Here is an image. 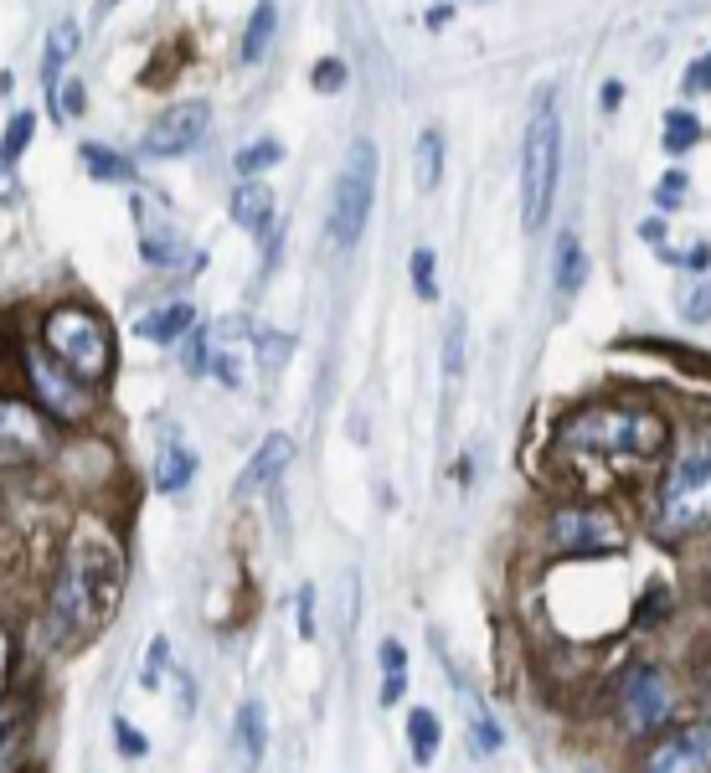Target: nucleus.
<instances>
[{
  "mask_svg": "<svg viewBox=\"0 0 711 773\" xmlns=\"http://www.w3.org/2000/svg\"><path fill=\"white\" fill-rule=\"evenodd\" d=\"M118 598H124V552L118 541L93 521H78V532L67 536L58 573H52V594H47V629L58 645H78L93 629L114 619Z\"/></svg>",
  "mask_w": 711,
  "mask_h": 773,
  "instance_id": "obj_1",
  "label": "nucleus"
},
{
  "mask_svg": "<svg viewBox=\"0 0 711 773\" xmlns=\"http://www.w3.org/2000/svg\"><path fill=\"white\" fill-rule=\"evenodd\" d=\"M557 438L588 454H660L671 444V423L650 408H577Z\"/></svg>",
  "mask_w": 711,
  "mask_h": 773,
  "instance_id": "obj_2",
  "label": "nucleus"
},
{
  "mask_svg": "<svg viewBox=\"0 0 711 773\" xmlns=\"http://www.w3.org/2000/svg\"><path fill=\"white\" fill-rule=\"evenodd\" d=\"M557 176H562V120H557V93L541 88L532 103L526 145H521V227L526 233H536L552 212Z\"/></svg>",
  "mask_w": 711,
  "mask_h": 773,
  "instance_id": "obj_3",
  "label": "nucleus"
},
{
  "mask_svg": "<svg viewBox=\"0 0 711 773\" xmlns=\"http://www.w3.org/2000/svg\"><path fill=\"white\" fill-rule=\"evenodd\" d=\"M41 336H47V351L78 382L109 377V366H114V336H109L103 315L83 310V304H58V310H47V320H41Z\"/></svg>",
  "mask_w": 711,
  "mask_h": 773,
  "instance_id": "obj_4",
  "label": "nucleus"
},
{
  "mask_svg": "<svg viewBox=\"0 0 711 773\" xmlns=\"http://www.w3.org/2000/svg\"><path fill=\"white\" fill-rule=\"evenodd\" d=\"M707 526H711V438H696V444L681 449V459L665 475L660 532L686 536V532H707Z\"/></svg>",
  "mask_w": 711,
  "mask_h": 773,
  "instance_id": "obj_5",
  "label": "nucleus"
},
{
  "mask_svg": "<svg viewBox=\"0 0 711 773\" xmlns=\"http://www.w3.org/2000/svg\"><path fill=\"white\" fill-rule=\"evenodd\" d=\"M376 201V145L372 139H356L346 150V165L336 176V201H330V242L336 248H356L366 233Z\"/></svg>",
  "mask_w": 711,
  "mask_h": 773,
  "instance_id": "obj_6",
  "label": "nucleus"
},
{
  "mask_svg": "<svg viewBox=\"0 0 711 773\" xmlns=\"http://www.w3.org/2000/svg\"><path fill=\"white\" fill-rule=\"evenodd\" d=\"M547 541L557 552L573 557H603L624 547V526L613 521L609 511H557L547 521Z\"/></svg>",
  "mask_w": 711,
  "mask_h": 773,
  "instance_id": "obj_7",
  "label": "nucleus"
},
{
  "mask_svg": "<svg viewBox=\"0 0 711 773\" xmlns=\"http://www.w3.org/2000/svg\"><path fill=\"white\" fill-rule=\"evenodd\" d=\"M619 712H624V727L654 733V727L675 712V691H671V681H665V671L634 665V671L624 675V686H619Z\"/></svg>",
  "mask_w": 711,
  "mask_h": 773,
  "instance_id": "obj_8",
  "label": "nucleus"
},
{
  "mask_svg": "<svg viewBox=\"0 0 711 773\" xmlns=\"http://www.w3.org/2000/svg\"><path fill=\"white\" fill-rule=\"evenodd\" d=\"M26 377H32V392H37V402L52 417H58V423H88V413H93V397L83 392L73 372H58V366L41 357V351H32V357H26Z\"/></svg>",
  "mask_w": 711,
  "mask_h": 773,
  "instance_id": "obj_9",
  "label": "nucleus"
},
{
  "mask_svg": "<svg viewBox=\"0 0 711 773\" xmlns=\"http://www.w3.org/2000/svg\"><path fill=\"white\" fill-rule=\"evenodd\" d=\"M207 120H212V109L201 99H186L176 103V109H165L150 129H145V139H139V155L150 160H171V155H186L191 145H197L201 135H207Z\"/></svg>",
  "mask_w": 711,
  "mask_h": 773,
  "instance_id": "obj_10",
  "label": "nucleus"
},
{
  "mask_svg": "<svg viewBox=\"0 0 711 773\" xmlns=\"http://www.w3.org/2000/svg\"><path fill=\"white\" fill-rule=\"evenodd\" d=\"M645 773H711V722L660 737L645 758Z\"/></svg>",
  "mask_w": 711,
  "mask_h": 773,
  "instance_id": "obj_11",
  "label": "nucleus"
},
{
  "mask_svg": "<svg viewBox=\"0 0 711 773\" xmlns=\"http://www.w3.org/2000/svg\"><path fill=\"white\" fill-rule=\"evenodd\" d=\"M289 464H295V438H289V434H269V438H263V449L248 459V470L237 475V500L274 490L278 475H284Z\"/></svg>",
  "mask_w": 711,
  "mask_h": 773,
  "instance_id": "obj_12",
  "label": "nucleus"
},
{
  "mask_svg": "<svg viewBox=\"0 0 711 773\" xmlns=\"http://www.w3.org/2000/svg\"><path fill=\"white\" fill-rule=\"evenodd\" d=\"M145 340H155V346H176V340H186L191 331H197V310L186 304V299H176V304H160V310H145L135 325Z\"/></svg>",
  "mask_w": 711,
  "mask_h": 773,
  "instance_id": "obj_13",
  "label": "nucleus"
},
{
  "mask_svg": "<svg viewBox=\"0 0 711 773\" xmlns=\"http://www.w3.org/2000/svg\"><path fill=\"white\" fill-rule=\"evenodd\" d=\"M139 258L155 263V269H186V263H197L191 248H186V238L171 233L165 222H145V227H139Z\"/></svg>",
  "mask_w": 711,
  "mask_h": 773,
  "instance_id": "obj_14",
  "label": "nucleus"
},
{
  "mask_svg": "<svg viewBox=\"0 0 711 773\" xmlns=\"http://www.w3.org/2000/svg\"><path fill=\"white\" fill-rule=\"evenodd\" d=\"M552 284L562 295H577V289L588 284V253H583L577 233H562V238L552 242Z\"/></svg>",
  "mask_w": 711,
  "mask_h": 773,
  "instance_id": "obj_15",
  "label": "nucleus"
},
{
  "mask_svg": "<svg viewBox=\"0 0 711 773\" xmlns=\"http://www.w3.org/2000/svg\"><path fill=\"white\" fill-rule=\"evenodd\" d=\"M237 753H242V763L253 769L258 758L269 753V712H263V701H242L237 707Z\"/></svg>",
  "mask_w": 711,
  "mask_h": 773,
  "instance_id": "obj_16",
  "label": "nucleus"
},
{
  "mask_svg": "<svg viewBox=\"0 0 711 773\" xmlns=\"http://www.w3.org/2000/svg\"><path fill=\"white\" fill-rule=\"evenodd\" d=\"M233 222L237 227H248V233H269L274 227V197H269V186H237V197H233Z\"/></svg>",
  "mask_w": 711,
  "mask_h": 773,
  "instance_id": "obj_17",
  "label": "nucleus"
},
{
  "mask_svg": "<svg viewBox=\"0 0 711 773\" xmlns=\"http://www.w3.org/2000/svg\"><path fill=\"white\" fill-rule=\"evenodd\" d=\"M197 479V454L186 449V444H165L155 459V490H165V496H180L186 485Z\"/></svg>",
  "mask_w": 711,
  "mask_h": 773,
  "instance_id": "obj_18",
  "label": "nucleus"
},
{
  "mask_svg": "<svg viewBox=\"0 0 711 773\" xmlns=\"http://www.w3.org/2000/svg\"><path fill=\"white\" fill-rule=\"evenodd\" d=\"M408 748H413L417 769L434 763L438 748H444V722H438V712H428V707H413V712H408Z\"/></svg>",
  "mask_w": 711,
  "mask_h": 773,
  "instance_id": "obj_19",
  "label": "nucleus"
},
{
  "mask_svg": "<svg viewBox=\"0 0 711 773\" xmlns=\"http://www.w3.org/2000/svg\"><path fill=\"white\" fill-rule=\"evenodd\" d=\"M78 52V26L73 21H62V26H52V37H47V62H41V78H47V103H58V73L62 62Z\"/></svg>",
  "mask_w": 711,
  "mask_h": 773,
  "instance_id": "obj_20",
  "label": "nucleus"
},
{
  "mask_svg": "<svg viewBox=\"0 0 711 773\" xmlns=\"http://www.w3.org/2000/svg\"><path fill=\"white\" fill-rule=\"evenodd\" d=\"M413 176H417V186H423V191H434L438 176H444V135H438V129H423V135H417Z\"/></svg>",
  "mask_w": 711,
  "mask_h": 773,
  "instance_id": "obj_21",
  "label": "nucleus"
},
{
  "mask_svg": "<svg viewBox=\"0 0 711 773\" xmlns=\"http://www.w3.org/2000/svg\"><path fill=\"white\" fill-rule=\"evenodd\" d=\"M274 26H278V5H258L253 16H248V37H242V62H258L269 52V41H274Z\"/></svg>",
  "mask_w": 711,
  "mask_h": 773,
  "instance_id": "obj_22",
  "label": "nucleus"
},
{
  "mask_svg": "<svg viewBox=\"0 0 711 773\" xmlns=\"http://www.w3.org/2000/svg\"><path fill=\"white\" fill-rule=\"evenodd\" d=\"M665 150H671V155H686V150H691V145H701V120H696V114H686V109H671V114H665Z\"/></svg>",
  "mask_w": 711,
  "mask_h": 773,
  "instance_id": "obj_23",
  "label": "nucleus"
},
{
  "mask_svg": "<svg viewBox=\"0 0 711 773\" xmlns=\"http://www.w3.org/2000/svg\"><path fill=\"white\" fill-rule=\"evenodd\" d=\"M278 160H284V145L269 135V139L242 145V150L233 155V165H237V176H258V171H269V165H278Z\"/></svg>",
  "mask_w": 711,
  "mask_h": 773,
  "instance_id": "obj_24",
  "label": "nucleus"
},
{
  "mask_svg": "<svg viewBox=\"0 0 711 773\" xmlns=\"http://www.w3.org/2000/svg\"><path fill=\"white\" fill-rule=\"evenodd\" d=\"M83 165H88V176L93 180H129L135 171H129V160L114 155L109 145H83Z\"/></svg>",
  "mask_w": 711,
  "mask_h": 773,
  "instance_id": "obj_25",
  "label": "nucleus"
},
{
  "mask_svg": "<svg viewBox=\"0 0 711 773\" xmlns=\"http://www.w3.org/2000/svg\"><path fill=\"white\" fill-rule=\"evenodd\" d=\"M408 269H413V295L417 299H434L438 295V258H434V248H417Z\"/></svg>",
  "mask_w": 711,
  "mask_h": 773,
  "instance_id": "obj_26",
  "label": "nucleus"
},
{
  "mask_svg": "<svg viewBox=\"0 0 711 773\" xmlns=\"http://www.w3.org/2000/svg\"><path fill=\"white\" fill-rule=\"evenodd\" d=\"M32 129H37V120H32V114H16V120L5 124V145H0L5 165H11V160H21V150L32 145Z\"/></svg>",
  "mask_w": 711,
  "mask_h": 773,
  "instance_id": "obj_27",
  "label": "nucleus"
},
{
  "mask_svg": "<svg viewBox=\"0 0 711 773\" xmlns=\"http://www.w3.org/2000/svg\"><path fill=\"white\" fill-rule=\"evenodd\" d=\"M346 78H351V73H346V62H340V58H320L315 73H310L315 93H340V88H346Z\"/></svg>",
  "mask_w": 711,
  "mask_h": 773,
  "instance_id": "obj_28",
  "label": "nucleus"
},
{
  "mask_svg": "<svg viewBox=\"0 0 711 773\" xmlns=\"http://www.w3.org/2000/svg\"><path fill=\"white\" fill-rule=\"evenodd\" d=\"M114 737H118V753H124V758H145V753H150V737L139 733L129 716H114Z\"/></svg>",
  "mask_w": 711,
  "mask_h": 773,
  "instance_id": "obj_29",
  "label": "nucleus"
},
{
  "mask_svg": "<svg viewBox=\"0 0 711 773\" xmlns=\"http://www.w3.org/2000/svg\"><path fill=\"white\" fill-rule=\"evenodd\" d=\"M681 201H686V176H681V171L660 176V186H654V207H660V212H675Z\"/></svg>",
  "mask_w": 711,
  "mask_h": 773,
  "instance_id": "obj_30",
  "label": "nucleus"
},
{
  "mask_svg": "<svg viewBox=\"0 0 711 773\" xmlns=\"http://www.w3.org/2000/svg\"><path fill=\"white\" fill-rule=\"evenodd\" d=\"M165 660H171V639L155 635V639H150V654H145V671H139V681H145V686H155L160 671H165Z\"/></svg>",
  "mask_w": 711,
  "mask_h": 773,
  "instance_id": "obj_31",
  "label": "nucleus"
},
{
  "mask_svg": "<svg viewBox=\"0 0 711 773\" xmlns=\"http://www.w3.org/2000/svg\"><path fill=\"white\" fill-rule=\"evenodd\" d=\"M258 357H263L278 372V366H284V357H289V340L274 336V331H258Z\"/></svg>",
  "mask_w": 711,
  "mask_h": 773,
  "instance_id": "obj_32",
  "label": "nucleus"
},
{
  "mask_svg": "<svg viewBox=\"0 0 711 773\" xmlns=\"http://www.w3.org/2000/svg\"><path fill=\"white\" fill-rule=\"evenodd\" d=\"M83 103H88V99H83V83L67 78V83H62V93H58V103H52V109H58V120H62V114H67V120H78Z\"/></svg>",
  "mask_w": 711,
  "mask_h": 773,
  "instance_id": "obj_33",
  "label": "nucleus"
},
{
  "mask_svg": "<svg viewBox=\"0 0 711 773\" xmlns=\"http://www.w3.org/2000/svg\"><path fill=\"white\" fill-rule=\"evenodd\" d=\"M707 315H711V278H701L686 295V320H707Z\"/></svg>",
  "mask_w": 711,
  "mask_h": 773,
  "instance_id": "obj_34",
  "label": "nucleus"
},
{
  "mask_svg": "<svg viewBox=\"0 0 711 773\" xmlns=\"http://www.w3.org/2000/svg\"><path fill=\"white\" fill-rule=\"evenodd\" d=\"M207 366H212V357H207V336L191 331V336H186V372H207Z\"/></svg>",
  "mask_w": 711,
  "mask_h": 773,
  "instance_id": "obj_35",
  "label": "nucleus"
},
{
  "mask_svg": "<svg viewBox=\"0 0 711 773\" xmlns=\"http://www.w3.org/2000/svg\"><path fill=\"white\" fill-rule=\"evenodd\" d=\"M382 675H408V650L397 639H382Z\"/></svg>",
  "mask_w": 711,
  "mask_h": 773,
  "instance_id": "obj_36",
  "label": "nucleus"
},
{
  "mask_svg": "<svg viewBox=\"0 0 711 773\" xmlns=\"http://www.w3.org/2000/svg\"><path fill=\"white\" fill-rule=\"evenodd\" d=\"M299 635L315 639V588H310V583L299 588Z\"/></svg>",
  "mask_w": 711,
  "mask_h": 773,
  "instance_id": "obj_37",
  "label": "nucleus"
},
{
  "mask_svg": "<svg viewBox=\"0 0 711 773\" xmlns=\"http://www.w3.org/2000/svg\"><path fill=\"white\" fill-rule=\"evenodd\" d=\"M474 748H479V753H495V748H500V727H495L490 716H474Z\"/></svg>",
  "mask_w": 711,
  "mask_h": 773,
  "instance_id": "obj_38",
  "label": "nucleus"
},
{
  "mask_svg": "<svg viewBox=\"0 0 711 773\" xmlns=\"http://www.w3.org/2000/svg\"><path fill=\"white\" fill-rule=\"evenodd\" d=\"M212 372H217L227 387H237V382H242V372H237V351H227V346H222L217 357H212Z\"/></svg>",
  "mask_w": 711,
  "mask_h": 773,
  "instance_id": "obj_39",
  "label": "nucleus"
},
{
  "mask_svg": "<svg viewBox=\"0 0 711 773\" xmlns=\"http://www.w3.org/2000/svg\"><path fill=\"white\" fill-rule=\"evenodd\" d=\"M444 366H449V377H459V366H464V331H449V351H444Z\"/></svg>",
  "mask_w": 711,
  "mask_h": 773,
  "instance_id": "obj_40",
  "label": "nucleus"
},
{
  "mask_svg": "<svg viewBox=\"0 0 711 773\" xmlns=\"http://www.w3.org/2000/svg\"><path fill=\"white\" fill-rule=\"evenodd\" d=\"M686 88H691V93H707L711 88V52L701 62H691V73H686Z\"/></svg>",
  "mask_w": 711,
  "mask_h": 773,
  "instance_id": "obj_41",
  "label": "nucleus"
},
{
  "mask_svg": "<svg viewBox=\"0 0 711 773\" xmlns=\"http://www.w3.org/2000/svg\"><path fill=\"white\" fill-rule=\"evenodd\" d=\"M408 696V675H382V707H397Z\"/></svg>",
  "mask_w": 711,
  "mask_h": 773,
  "instance_id": "obj_42",
  "label": "nucleus"
},
{
  "mask_svg": "<svg viewBox=\"0 0 711 773\" xmlns=\"http://www.w3.org/2000/svg\"><path fill=\"white\" fill-rule=\"evenodd\" d=\"M449 21H454V5H434L428 11V26H449Z\"/></svg>",
  "mask_w": 711,
  "mask_h": 773,
  "instance_id": "obj_43",
  "label": "nucleus"
},
{
  "mask_svg": "<svg viewBox=\"0 0 711 773\" xmlns=\"http://www.w3.org/2000/svg\"><path fill=\"white\" fill-rule=\"evenodd\" d=\"M619 99H624V88H619V83H609V88H603V109H619Z\"/></svg>",
  "mask_w": 711,
  "mask_h": 773,
  "instance_id": "obj_44",
  "label": "nucleus"
},
{
  "mask_svg": "<svg viewBox=\"0 0 711 773\" xmlns=\"http://www.w3.org/2000/svg\"><path fill=\"white\" fill-rule=\"evenodd\" d=\"M707 258H711V248H691V253H686V263H691V269H707Z\"/></svg>",
  "mask_w": 711,
  "mask_h": 773,
  "instance_id": "obj_45",
  "label": "nucleus"
}]
</instances>
